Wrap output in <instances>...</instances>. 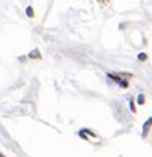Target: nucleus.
Listing matches in <instances>:
<instances>
[{"instance_id":"nucleus-2","label":"nucleus","mask_w":152,"mask_h":157,"mask_svg":"<svg viewBox=\"0 0 152 157\" xmlns=\"http://www.w3.org/2000/svg\"><path fill=\"white\" fill-rule=\"evenodd\" d=\"M26 12H28V16H32V10H31V8H28V10H26Z\"/></svg>"},{"instance_id":"nucleus-1","label":"nucleus","mask_w":152,"mask_h":157,"mask_svg":"<svg viewBox=\"0 0 152 157\" xmlns=\"http://www.w3.org/2000/svg\"><path fill=\"white\" fill-rule=\"evenodd\" d=\"M143 102H145V96H138V103L141 105Z\"/></svg>"},{"instance_id":"nucleus-3","label":"nucleus","mask_w":152,"mask_h":157,"mask_svg":"<svg viewBox=\"0 0 152 157\" xmlns=\"http://www.w3.org/2000/svg\"><path fill=\"white\" fill-rule=\"evenodd\" d=\"M0 157H5V156H3V154H2V152H0Z\"/></svg>"}]
</instances>
